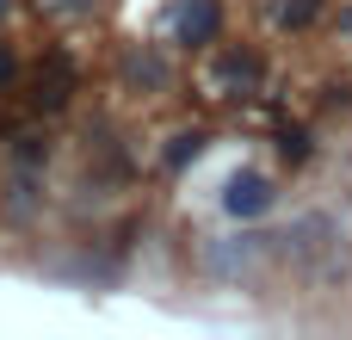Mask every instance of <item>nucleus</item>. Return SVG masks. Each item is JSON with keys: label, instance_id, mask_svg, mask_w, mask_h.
Wrapping results in <instances>:
<instances>
[{"label": "nucleus", "instance_id": "f257e3e1", "mask_svg": "<svg viewBox=\"0 0 352 340\" xmlns=\"http://www.w3.org/2000/svg\"><path fill=\"white\" fill-rule=\"evenodd\" d=\"M68 99H74V56L68 50H50L43 68H37V81H31V105L37 111H62Z\"/></svg>", "mask_w": 352, "mask_h": 340}, {"label": "nucleus", "instance_id": "f03ea898", "mask_svg": "<svg viewBox=\"0 0 352 340\" xmlns=\"http://www.w3.org/2000/svg\"><path fill=\"white\" fill-rule=\"evenodd\" d=\"M223 211L241 217V223H248V217H266V211H272V180H266V173H235V180L223 186Z\"/></svg>", "mask_w": 352, "mask_h": 340}, {"label": "nucleus", "instance_id": "7ed1b4c3", "mask_svg": "<svg viewBox=\"0 0 352 340\" xmlns=\"http://www.w3.org/2000/svg\"><path fill=\"white\" fill-rule=\"evenodd\" d=\"M223 31V6L217 0H179L173 6V43H210Z\"/></svg>", "mask_w": 352, "mask_h": 340}, {"label": "nucleus", "instance_id": "20e7f679", "mask_svg": "<svg viewBox=\"0 0 352 340\" xmlns=\"http://www.w3.org/2000/svg\"><path fill=\"white\" fill-rule=\"evenodd\" d=\"M217 81H223L229 93H254V87H260V56H254V50H229V56L217 62Z\"/></svg>", "mask_w": 352, "mask_h": 340}, {"label": "nucleus", "instance_id": "39448f33", "mask_svg": "<svg viewBox=\"0 0 352 340\" xmlns=\"http://www.w3.org/2000/svg\"><path fill=\"white\" fill-rule=\"evenodd\" d=\"M124 74H130V81H142V87H167V62H161V56H148V50H136V56L124 62Z\"/></svg>", "mask_w": 352, "mask_h": 340}, {"label": "nucleus", "instance_id": "423d86ee", "mask_svg": "<svg viewBox=\"0 0 352 340\" xmlns=\"http://www.w3.org/2000/svg\"><path fill=\"white\" fill-rule=\"evenodd\" d=\"M198 155H204V136H198V130H179V136L161 149V161H167V167H186V161H198Z\"/></svg>", "mask_w": 352, "mask_h": 340}, {"label": "nucleus", "instance_id": "0eeeda50", "mask_svg": "<svg viewBox=\"0 0 352 340\" xmlns=\"http://www.w3.org/2000/svg\"><path fill=\"white\" fill-rule=\"evenodd\" d=\"M316 6H322V0H278V25H285V31H303V25L316 19Z\"/></svg>", "mask_w": 352, "mask_h": 340}, {"label": "nucleus", "instance_id": "6e6552de", "mask_svg": "<svg viewBox=\"0 0 352 340\" xmlns=\"http://www.w3.org/2000/svg\"><path fill=\"white\" fill-rule=\"evenodd\" d=\"M12 161L19 167H37V161H50V142L43 136H12Z\"/></svg>", "mask_w": 352, "mask_h": 340}, {"label": "nucleus", "instance_id": "1a4fd4ad", "mask_svg": "<svg viewBox=\"0 0 352 340\" xmlns=\"http://www.w3.org/2000/svg\"><path fill=\"white\" fill-rule=\"evenodd\" d=\"M278 155H285V161H303V155H309V136H303V130H285V136H278Z\"/></svg>", "mask_w": 352, "mask_h": 340}, {"label": "nucleus", "instance_id": "9d476101", "mask_svg": "<svg viewBox=\"0 0 352 340\" xmlns=\"http://www.w3.org/2000/svg\"><path fill=\"white\" fill-rule=\"evenodd\" d=\"M12 74H19V62H12V50H6V43H0V87H6V81H12Z\"/></svg>", "mask_w": 352, "mask_h": 340}, {"label": "nucleus", "instance_id": "9b49d317", "mask_svg": "<svg viewBox=\"0 0 352 340\" xmlns=\"http://www.w3.org/2000/svg\"><path fill=\"white\" fill-rule=\"evenodd\" d=\"M340 25H346V37H352V6H346V12H340Z\"/></svg>", "mask_w": 352, "mask_h": 340}, {"label": "nucleus", "instance_id": "f8f14e48", "mask_svg": "<svg viewBox=\"0 0 352 340\" xmlns=\"http://www.w3.org/2000/svg\"><path fill=\"white\" fill-rule=\"evenodd\" d=\"M6 6H12V0H0V12H6Z\"/></svg>", "mask_w": 352, "mask_h": 340}, {"label": "nucleus", "instance_id": "ddd939ff", "mask_svg": "<svg viewBox=\"0 0 352 340\" xmlns=\"http://www.w3.org/2000/svg\"><path fill=\"white\" fill-rule=\"evenodd\" d=\"M43 6H50V0H43Z\"/></svg>", "mask_w": 352, "mask_h": 340}]
</instances>
